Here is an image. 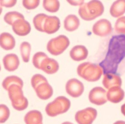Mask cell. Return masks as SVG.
I'll use <instances>...</instances> for the list:
<instances>
[{
    "mask_svg": "<svg viewBox=\"0 0 125 124\" xmlns=\"http://www.w3.org/2000/svg\"><path fill=\"white\" fill-rule=\"evenodd\" d=\"M21 19H24V15L17 11L8 12L4 16L5 21L7 24L12 26L15 22Z\"/></svg>",
    "mask_w": 125,
    "mask_h": 124,
    "instance_id": "cell-26",
    "label": "cell"
},
{
    "mask_svg": "<svg viewBox=\"0 0 125 124\" xmlns=\"http://www.w3.org/2000/svg\"><path fill=\"white\" fill-rule=\"evenodd\" d=\"M80 24V20L75 15H69L64 21V27L68 32H73L76 30L79 27Z\"/></svg>",
    "mask_w": 125,
    "mask_h": 124,
    "instance_id": "cell-22",
    "label": "cell"
},
{
    "mask_svg": "<svg viewBox=\"0 0 125 124\" xmlns=\"http://www.w3.org/2000/svg\"><path fill=\"white\" fill-rule=\"evenodd\" d=\"M40 3V0H24L23 1V6L28 9H35L39 6Z\"/></svg>",
    "mask_w": 125,
    "mask_h": 124,
    "instance_id": "cell-32",
    "label": "cell"
},
{
    "mask_svg": "<svg viewBox=\"0 0 125 124\" xmlns=\"http://www.w3.org/2000/svg\"><path fill=\"white\" fill-rule=\"evenodd\" d=\"M42 6L47 11L51 13H55L59 9V1L57 0H45L43 1Z\"/></svg>",
    "mask_w": 125,
    "mask_h": 124,
    "instance_id": "cell-25",
    "label": "cell"
},
{
    "mask_svg": "<svg viewBox=\"0 0 125 124\" xmlns=\"http://www.w3.org/2000/svg\"><path fill=\"white\" fill-rule=\"evenodd\" d=\"M115 30L117 34L125 35V16L121 17L116 20Z\"/></svg>",
    "mask_w": 125,
    "mask_h": 124,
    "instance_id": "cell-29",
    "label": "cell"
},
{
    "mask_svg": "<svg viewBox=\"0 0 125 124\" xmlns=\"http://www.w3.org/2000/svg\"><path fill=\"white\" fill-rule=\"evenodd\" d=\"M48 57L44 52H39L33 55V63L34 66L39 69H40L42 62L45 59Z\"/></svg>",
    "mask_w": 125,
    "mask_h": 124,
    "instance_id": "cell-28",
    "label": "cell"
},
{
    "mask_svg": "<svg viewBox=\"0 0 125 124\" xmlns=\"http://www.w3.org/2000/svg\"><path fill=\"white\" fill-rule=\"evenodd\" d=\"M113 124H125V121H118L115 122Z\"/></svg>",
    "mask_w": 125,
    "mask_h": 124,
    "instance_id": "cell-36",
    "label": "cell"
},
{
    "mask_svg": "<svg viewBox=\"0 0 125 124\" xmlns=\"http://www.w3.org/2000/svg\"><path fill=\"white\" fill-rule=\"evenodd\" d=\"M31 50V46L29 42L24 41L21 43L20 46V50L21 56L24 62H28L30 61Z\"/></svg>",
    "mask_w": 125,
    "mask_h": 124,
    "instance_id": "cell-27",
    "label": "cell"
},
{
    "mask_svg": "<svg viewBox=\"0 0 125 124\" xmlns=\"http://www.w3.org/2000/svg\"><path fill=\"white\" fill-rule=\"evenodd\" d=\"M0 123H3L5 122L8 119L10 112L8 107L4 104H1L0 106Z\"/></svg>",
    "mask_w": 125,
    "mask_h": 124,
    "instance_id": "cell-31",
    "label": "cell"
},
{
    "mask_svg": "<svg viewBox=\"0 0 125 124\" xmlns=\"http://www.w3.org/2000/svg\"><path fill=\"white\" fill-rule=\"evenodd\" d=\"M125 13V0H118L114 2L111 6L110 13L114 18L120 17Z\"/></svg>",
    "mask_w": 125,
    "mask_h": 124,
    "instance_id": "cell-20",
    "label": "cell"
},
{
    "mask_svg": "<svg viewBox=\"0 0 125 124\" xmlns=\"http://www.w3.org/2000/svg\"><path fill=\"white\" fill-rule=\"evenodd\" d=\"M23 80L20 77L15 76H11L7 77L3 80L2 86L7 90L9 87L12 85H17L23 87Z\"/></svg>",
    "mask_w": 125,
    "mask_h": 124,
    "instance_id": "cell-23",
    "label": "cell"
},
{
    "mask_svg": "<svg viewBox=\"0 0 125 124\" xmlns=\"http://www.w3.org/2000/svg\"><path fill=\"white\" fill-rule=\"evenodd\" d=\"M66 89L69 95L72 97H78L82 95L84 91V86L79 80L72 78L66 83Z\"/></svg>",
    "mask_w": 125,
    "mask_h": 124,
    "instance_id": "cell-10",
    "label": "cell"
},
{
    "mask_svg": "<svg viewBox=\"0 0 125 124\" xmlns=\"http://www.w3.org/2000/svg\"><path fill=\"white\" fill-rule=\"evenodd\" d=\"M48 15L44 14H39L34 17L33 19V23L36 29L38 31L44 32V24L46 18Z\"/></svg>",
    "mask_w": 125,
    "mask_h": 124,
    "instance_id": "cell-24",
    "label": "cell"
},
{
    "mask_svg": "<svg viewBox=\"0 0 125 124\" xmlns=\"http://www.w3.org/2000/svg\"><path fill=\"white\" fill-rule=\"evenodd\" d=\"M88 50L84 46L77 45L74 46L70 52L71 58L75 61H81L87 58Z\"/></svg>",
    "mask_w": 125,
    "mask_h": 124,
    "instance_id": "cell-17",
    "label": "cell"
},
{
    "mask_svg": "<svg viewBox=\"0 0 125 124\" xmlns=\"http://www.w3.org/2000/svg\"><path fill=\"white\" fill-rule=\"evenodd\" d=\"M125 57V35L113 36L109 42L105 59L99 63L104 74L115 72L118 65Z\"/></svg>",
    "mask_w": 125,
    "mask_h": 124,
    "instance_id": "cell-1",
    "label": "cell"
},
{
    "mask_svg": "<svg viewBox=\"0 0 125 124\" xmlns=\"http://www.w3.org/2000/svg\"><path fill=\"white\" fill-rule=\"evenodd\" d=\"M68 2L73 6H82L84 4L83 0H67Z\"/></svg>",
    "mask_w": 125,
    "mask_h": 124,
    "instance_id": "cell-34",
    "label": "cell"
},
{
    "mask_svg": "<svg viewBox=\"0 0 125 124\" xmlns=\"http://www.w3.org/2000/svg\"><path fill=\"white\" fill-rule=\"evenodd\" d=\"M71 106V102L64 96L57 97L54 100L48 103L45 108L48 115L54 117L68 111Z\"/></svg>",
    "mask_w": 125,
    "mask_h": 124,
    "instance_id": "cell-5",
    "label": "cell"
},
{
    "mask_svg": "<svg viewBox=\"0 0 125 124\" xmlns=\"http://www.w3.org/2000/svg\"><path fill=\"white\" fill-rule=\"evenodd\" d=\"M4 68L7 71H13L16 70L20 65V60L15 54L10 53L7 54L3 59Z\"/></svg>",
    "mask_w": 125,
    "mask_h": 124,
    "instance_id": "cell-16",
    "label": "cell"
},
{
    "mask_svg": "<svg viewBox=\"0 0 125 124\" xmlns=\"http://www.w3.org/2000/svg\"><path fill=\"white\" fill-rule=\"evenodd\" d=\"M0 44L1 47L4 50H11L15 47V41L14 37L10 34L3 33L0 36Z\"/></svg>",
    "mask_w": 125,
    "mask_h": 124,
    "instance_id": "cell-19",
    "label": "cell"
},
{
    "mask_svg": "<svg viewBox=\"0 0 125 124\" xmlns=\"http://www.w3.org/2000/svg\"><path fill=\"white\" fill-rule=\"evenodd\" d=\"M59 68L58 62L55 59L48 57L42 62L40 69L47 74H53L57 72Z\"/></svg>",
    "mask_w": 125,
    "mask_h": 124,
    "instance_id": "cell-18",
    "label": "cell"
},
{
    "mask_svg": "<svg viewBox=\"0 0 125 124\" xmlns=\"http://www.w3.org/2000/svg\"><path fill=\"white\" fill-rule=\"evenodd\" d=\"M62 124H73V123H72L71 122H68V121H66V122H64V123H63Z\"/></svg>",
    "mask_w": 125,
    "mask_h": 124,
    "instance_id": "cell-37",
    "label": "cell"
},
{
    "mask_svg": "<svg viewBox=\"0 0 125 124\" xmlns=\"http://www.w3.org/2000/svg\"><path fill=\"white\" fill-rule=\"evenodd\" d=\"M12 29L16 34L24 36L30 33L31 26L30 23L25 19H21L15 22L12 25Z\"/></svg>",
    "mask_w": 125,
    "mask_h": 124,
    "instance_id": "cell-12",
    "label": "cell"
},
{
    "mask_svg": "<svg viewBox=\"0 0 125 124\" xmlns=\"http://www.w3.org/2000/svg\"><path fill=\"white\" fill-rule=\"evenodd\" d=\"M102 83L104 87L109 89L115 86L121 87L122 84V80L121 77L116 74L107 73L104 74Z\"/></svg>",
    "mask_w": 125,
    "mask_h": 124,
    "instance_id": "cell-13",
    "label": "cell"
},
{
    "mask_svg": "<svg viewBox=\"0 0 125 124\" xmlns=\"http://www.w3.org/2000/svg\"><path fill=\"white\" fill-rule=\"evenodd\" d=\"M77 71L80 77L90 82L99 80L104 73L100 65L89 62H85L79 65Z\"/></svg>",
    "mask_w": 125,
    "mask_h": 124,
    "instance_id": "cell-3",
    "label": "cell"
},
{
    "mask_svg": "<svg viewBox=\"0 0 125 124\" xmlns=\"http://www.w3.org/2000/svg\"><path fill=\"white\" fill-rule=\"evenodd\" d=\"M70 41L64 35H60L52 39L48 42L47 48L48 51L53 55L57 56L63 53L68 47Z\"/></svg>",
    "mask_w": 125,
    "mask_h": 124,
    "instance_id": "cell-6",
    "label": "cell"
},
{
    "mask_svg": "<svg viewBox=\"0 0 125 124\" xmlns=\"http://www.w3.org/2000/svg\"><path fill=\"white\" fill-rule=\"evenodd\" d=\"M0 2L1 6H4L7 8H10L15 6L16 3L17 1L15 0H1Z\"/></svg>",
    "mask_w": 125,
    "mask_h": 124,
    "instance_id": "cell-33",
    "label": "cell"
},
{
    "mask_svg": "<svg viewBox=\"0 0 125 124\" xmlns=\"http://www.w3.org/2000/svg\"><path fill=\"white\" fill-rule=\"evenodd\" d=\"M22 87L17 85H12L7 89L12 106L15 109L23 111L28 106V101L23 95Z\"/></svg>",
    "mask_w": 125,
    "mask_h": 124,
    "instance_id": "cell-4",
    "label": "cell"
},
{
    "mask_svg": "<svg viewBox=\"0 0 125 124\" xmlns=\"http://www.w3.org/2000/svg\"><path fill=\"white\" fill-rule=\"evenodd\" d=\"M31 85L34 89L36 87L39 85L42 84V83L47 82L48 80L47 79L41 74H35L33 76L31 79Z\"/></svg>",
    "mask_w": 125,
    "mask_h": 124,
    "instance_id": "cell-30",
    "label": "cell"
},
{
    "mask_svg": "<svg viewBox=\"0 0 125 124\" xmlns=\"http://www.w3.org/2000/svg\"><path fill=\"white\" fill-rule=\"evenodd\" d=\"M124 96V91L119 86L113 87L109 89L107 93V100L112 103H119L123 99Z\"/></svg>",
    "mask_w": 125,
    "mask_h": 124,
    "instance_id": "cell-15",
    "label": "cell"
},
{
    "mask_svg": "<svg viewBox=\"0 0 125 124\" xmlns=\"http://www.w3.org/2000/svg\"><path fill=\"white\" fill-rule=\"evenodd\" d=\"M104 10V6L100 1L91 0L81 6L78 12L83 19L91 21L103 15Z\"/></svg>",
    "mask_w": 125,
    "mask_h": 124,
    "instance_id": "cell-2",
    "label": "cell"
},
{
    "mask_svg": "<svg viewBox=\"0 0 125 124\" xmlns=\"http://www.w3.org/2000/svg\"><path fill=\"white\" fill-rule=\"evenodd\" d=\"M107 92L102 87H94L89 92V101L96 105H102L106 103L107 101Z\"/></svg>",
    "mask_w": 125,
    "mask_h": 124,
    "instance_id": "cell-9",
    "label": "cell"
},
{
    "mask_svg": "<svg viewBox=\"0 0 125 124\" xmlns=\"http://www.w3.org/2000/svg\"><path fill=\"white\" fill-rule=\"evenodd\" d=\"M60 21L55 16H48L44 24V32L48 34H53L59 29Z\"/></svg>",
    "mask_w": 125,
    "mask_h": 124,
    "instance_id": "cell-11",
    "label": "cell"
},
{
    "mask_svg": "<svg viewBox=\"0 0 125 124\" xmlns=\"http://www.w3.org/2000/svg\"><path fill=\"white\" fill-rule=\"evenodd\" d=\"M38 97L42 100H47L53 95V89L50 84L47 82L42 83L34 89Z\"/></svg>",
    "mask_w": 125,
    "mask_h": 124,
    "instance_id": "cell-14",
    "label": "cell"
},
{
    "mask_svg": "<svg viewBox=\"0 0 125 124\" xmlns=\"http://www.w3.org/2000/svg\"><path fill=\"white\" fill-rule=\"evenodd\" d=\"M97 116V111L95 109L87 107L76 112L75 119L79 124H92Z\"/></svg>",
    "mask_w": 125,
    "mask_h": 124,
    "instance_id": "cell-7",
    "label": "cell"
},
{
    "mask_svg": "<svg viewBox=\"0 0 125 124\" xmlns=\"http://www.w3.org/2000/svg\"><path fill=\"white\" fill-rule=\"evenodd\" d=\"M121 110L122 114L125 116V103L122 105V106H121Z\"/></svg>",
    "mask_w": 125,
    "mask_h": 124,
    "instance_id": "cell-35",
    "label": "cell"
},
{
    "mask_svg": "<svg viewBox=\"0 0 125 124\" xmlns=\"http://www.w3.org/2000/svg\"><path fill=\"white\" fill-rule=\"evenodd\" d=\"M93 32L101 37L109 35L113 32V27L110 22L106 19H101L96 22L93 25Z\"/></svg>",
    "mask_w": 125,
    "mask_h": 124,
    "instance_id": "cell-8",
    "label": "cell"
},
{
    "mask_svg": "<svg viewBox=\"0 0 125 124\" xmlns=\"http://www.w3.org/2000/svg\"><path fill=\"white\" fill-rule=\"evenodd\" d=\"M24 120L26 124H42V113L38 110H32L28 112Z\"/></svg>",
    "mask_w": 125,
    "mask_h": 124,
    "instance_id": "cell-21",
    "label": "cell"
}]
</instances>
